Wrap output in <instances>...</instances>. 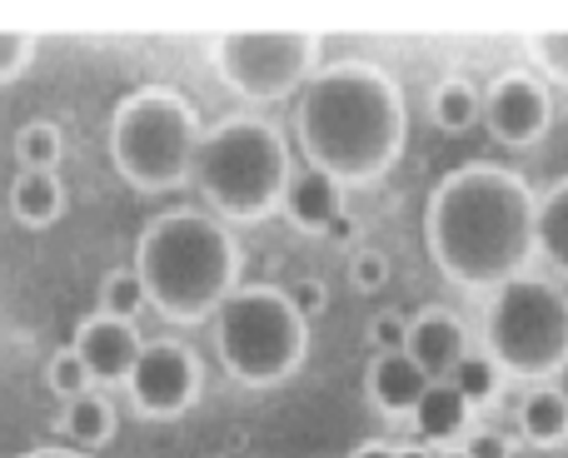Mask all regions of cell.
I'll use <instances>...</instances> for the list:
<instances>
[{
    "instance_id": "cell-1",
    "label": "cell",
    "mask_w": 568,
    "mask_h": 458,
    "mask_svg": "<svg viewBox=\"0 0 568 458\" xmlns=\"http://www.w3.org/2000/svg\"><path fill=\"white\" fill-rule=\"evenodd\" d=\"M539 195L504 165H459L434 185L424 244L444 279L464 289H499L529 269Z\"/></svg>"
},
{
    "instance_id": "cell-2",
    "label": "cell",
    "mask_w": 568,
    "mask_h": 458,
    "mask_svg": "<svg viewBox=\"0 0 568 458\" xmlns=\"http://www.w3.org/2000/svg\"><path fill=\"white\" fill-rule=\"evenodd\" d=\"M300 145L310 170H324L339 185L379 180L404 150V95L389 70L369 60H339L314 70L294 105Z\"/></svg>"
},
{
    "instance_id": "cell-3",
    "label": "cell",
    "mask_w": 568,
    "mask_h": 458,
    "mask_svg": "<svg viewBox=\"0 0 568 458\" xmlns=\"http://www.w3.org/2000/svg\"><path fill=\"white\" fill-rule=\"evenodd\" d=\"M135 274L145 299L170 319H200L235 294L240 244L220 220L195 210H170L150 220L135 244Z\"/></svg>"
},
{
    "instance_id": "cell-4",
    "label": "cell",
    "mask_w": 568,
    "mask_h": 458,
    "mask_svg": "<svg viewBox=\"0 0 568 458\" xmlns=\"http://www.w3.org/2000/svg\"><path fill=\"white\" fill-rule=\"evenodd\" d=\"M195 190L205 205L225 220H265L275 205H284L290 190V150H284L280 130L255 115L220 120L210 135H200L195 170H190Z\"/></svg>"
},
{
    "instance_id": "cell-5",
    "label": "cell",
    "mask_w": 568,
    "mask_h": 458,
    "mask_svg": "<svg viewBox=\"0 0 568 458\" xmlns=\"http://www.w3.org/2000/svg\"><path fill=\"white\" fill-rule=\"evenodd\" d=\"M200 150V125L185 95L145 85L125 95L110 120V160L135 190H175L190 180Z\"/></svg>"
},
{
    "instance_id": "cell-6",
    "label": "cell",
    "mask_w": 568,
    "mask_h": 458,
    "mask_svg": "<svg viewBox=\"0 0 568 458\" xmlns=\"http://www.w3.org/2000/svg\"><path fill=\"white\" fill-rule=\"evenodd\" d=\"M215 344L225 369L250 389H270V384L290 379L304 359L310 344V319L290 304L284 289L255 284V289H235L220 304Z\"/></svg>"
},
{
    "instance_id": "cell-7",
    "label": "cell",
    "mask_w": 568,
    "mask_h": 458,
    "mask_svg": "<svg viewBox=\"0 0 568 458\" xmlns=\"http://www.w3.org/2000/svg\"><path fill=\"white\" fill-rule=\"evenodd\" d=\"M484 344L504 374L554 379L568 364V294L539 274L499 284L484 314Z\"/></svg>"
},
{
    "instance_id": "cell-8",
    "label": "cell",
    "mask_w": 568,
    "mask_h": 458,
    "mask_svg": "<svg viewBox=\"0 0 568 458\" xmlns=\"http://www.w3.org/2000/svg\"><path fill=\"white\" fill-rule=\"evenodd\" d=\"M215 65L235 95L284 100L300 95L320 70V40L310 30H230L215 45Z\"/></svg>"
},
{
    "instance_id": "cell-9",
    "label": "cell",
    "mask_w": 568,
    "mask_h": 458,
    "mask_svg": "<svg viewBox=\"0 0 568 458\" xmlns=\"http://www.w3.org/2000/svg\"><path fill=\"white\" fill-rule=\"evenodd\" d=\"M484 125L509 150H529L534 140H544L554 125V100L544 90V80L529 75V70H504L484 90Z\"/></svg>"
},
{
    "instance_id": "cell-10",
    "label": "cell",
    "mask_w": 568,
    "mask_h": 458,
    "mask_svg": "<svg viewBox=\"0 0 568 458\" xmlns=\"http://www.w3.org/2000/svg\"><path fill=\"white\" fill-rule=\"evenodd\" d=\"M130 394L150 419H175L200 399V359L185 344H145L135 374H130Z\"/></svg>"
},
{
    "instance_id": "cell-11",
    "label": "cell",
    "mask_w": 568,
    "mask_h": 458,
    "mask_svg": "<svg viewBox=\"0 0 568 458\" xmlns=\"http://www.w3.org/2000/svg\"><path fill=\"white\" fill-rule=\"evenodd\" d=\"M70 349L85 359V369H90V379L95 384H115V379H130V374H135L145 344H140L135 324L110 319V314H95V319H85L75 329V344H70Z\"/></svg>"
},
{
    "instance_id": "cell-12",
    "label": "cell",
    "mask_w": 568,
    "mask_h": 458,
    "mask_svg": "<svg viewBox=\"0 0 568 458\" xmlns=\"http://www.w3.org/2000/svg\"><path fill=\"white\" fill-rule=\"evenodd\" d=\"M404 354L429 374V384H444L454 374V364L469 354V334L449 309H424L409 319V349Z\"/></svg>"
},
{
    "instance_id": "cell-13",
    "label": "cell",
    "mask_w": 568,
    "mask_h": 458,
    "mask_svg": "<svg viewBox=\"0 0 568 458\" xmlns=\"http://www.w3.org/2000/svg\"><path fill=\"white\" fill-rule=\"evenodd\" d=\"M284 215H290L300 230L324 234V230L334 225V220L344 215V190H339V180H329L324 170H304V175H294L290 190H284Z\"/></svg>"
},
{
    "instance_id": "cell-14",
    "label": "cell",
    "mask_w": 568,
    "mask_h": 458,
    "mask_svg": "<svg viewBox=\"0 0 568 458\" xmlns=\"http://www.w3.org/2000/svg\"><path fill=\"white\" fill-rule=\"evenodd\" d=\"M429 389V374L409 359V354H374L369 364V399L384 414H414V404Z\"/></svg>"
},
{
    "instance_id": "cell-15",
    "label": "cell",
    "mask_w": 568,
    "mask_h": 458,
    "mask_svg": "<svg viewBox=\"0 0 568 458\" xmlns=\"http://www.w3.org/2000/svg\"><path fill=\"white\" fill-rule=\"evenodd\" d=\"M519 429L534 449H559L568 439V394L554 389V384L529 389L519 404Z\"/></svg>"
},
{
    "instance_id": "cell-16",
    "label": "cell",
    "mask_w": 568,
    "mask_h": 458,
    "mask_svg": "<svg viewBox=\"0 0 568 458\" xmlns=\"http://www.w3.org/2000/svg\"><path fill=\"white\" fill-rule=\"evenodd\" d=\"M534 250L568 279V175H559L549 190H539V215H534Z\"/></svg>"
},
{
    "instance_id": "cell-17",
    "label": "cell",
    "mask_w": 568,
    "mask_h": 458,
    "mask_svg": "<svg viewBox=\"0 0 568 458\" xmlns=\"http://www.w3.org/2000/svg\"><path fill=\"white\" fill-rule=\"evenodd\" d=\"M60 210H65V190H60V180L45 175V170H20L16 185H10V215L30 230H45V225L60 220Z\"/></svg>"
},
{
    "instance_id": "cell-18",
    "label": "cell",
    "mask_w": 568,
    "mask_h": 458,
    "mask_svg": "<svg viewBox=\"0 0 568 458\" xmlns=\"http://www.w3.org/2000/svg\"><path fill=\"white\" fill-rule=\"evenodd\" d=\"M414 429H419L424 439H434V444L459 439V434L469 429V404H464V394L454 389L449 379L429 384V389H424V399L414 404Z\"/></svg>"
},
{
    "instance_id": "cell-19",
    "label": "cell",
    "mask_w": 568,
    "mask_h": 458,
    "mask_svg": "<svg viewBox=\"0 0 568 458\" xmlns=\"http://www.w3.org/2000/svg\"><path fill=\"white\" fill-rule=\"evenodd\" d=\"M429 110H434V125H439V130L464 135L474 120H484V95L464 75H449V80H439V85H434Z\"/></svg>"
},
{
    "instance_id": "cell-20",
    "label": "cell",
    "mask_w": 568,
    "mask_h": 458,
    "mask_svg": "<svg viewBox=\"0 0 568 458\" xmlns=\"http://www.w3.org/2000/svg\"><path fill=\"white\" fill-rule=\"evenodd\" d=\"M60 429L70 434V439L80 444V449H100V444L115 434V409H110L105 399H100L95 389L80 394V399L65 404V414H60Z\"/></svg>"
},
{
    "instance_id": "cell-21",
    "label": "cell",
    "mask_w": 568,
    "mask_h": 458,
    "mask_svg": "<svg viewBox=\"0 0 568 458\" xmlns=\"http://www.w3.org/2000/svg\"><path fill=\"white\" fill-rule=\"evenodd\" d=\"M499 364L489 359V354H479V349H469L459 364H454V374H449V384L464 394V404H489V399H499Z\"/></svg>"
},
{
    "instance_id": "cell-22",
    "label": "cell",
    "mask_w": 568,
    "mask_h": 458,
    "mask_svg": "<svg viewBox=\"0 0 568 458\" xmlns=\"http://www.w3.org/2000/svg\"><path fill=\"white\" fill-rule=\"evenodd\" d=\"M60 150H65V140H60V130L50 125V120H30V125H20V135H16L20 170H45V175H55Z\"/></svg>"
},
{
    "instance_id": "cell-23",
    "label": "cell",
    "mask_w": 568,
    "mask_h": 458,
    "mask_svg": "<svg viewBox=\"0 0 568 458\" xmlns=\"http://www.w3.org/2000/svg\"><path fill=\"white\" fill-rule=\"evenodd\" d=\"M145 284H140L135 269H115L105 274V284H100V314H110V319H135L140 309H145Z\"/></svg>"
},
{
    "instance_id": "cell-24",
    "label": "cell",
    "mask_w": 568,
    "mask_h": 458,
    "mask_svg": "<svg viewBox=\"0 0 568 458\" xmlns=\"http://www.w3.org/2000/svg\"><path fill=\"white\" fill-rule=\"evenodd\" d=\"M45 374H50V389H55L65 404L80 399V394H90V384H95V379H90V369H85V359H80L75 349H60L55 359H50Z\"/></svg>"
},
{
    "instance_id": "cell-25",
    "label": "cell",
    "mask_w": 568,
    "mask_h": 458,
    "mask_svg": "<svg viewBox=\"0 0 568 458\" xmlns=\"http://www.w3.org/2000/svg\"><path fill=\"white\" fill-rule=\"evenodd\" d=\"M529 55L539 60V70L549 80L568 85V30H534V35H529Z\"/></svg>"
},
{
    "instance_id": "cell-26",
    "label": "cell",
    "mask_w": 568,
    "mask_h": 458,
    "mask_svg": "<svg viewBox=\"0 0 568 458\" xmlns=\"http://www.w3.org/2000/svg\"><path fill=\"white\" fill-rule=\"evenodd\" d=\"M369 344H374L379 354H404V349H409V319H404L399 309L374 314V324H369Z\"/></svg>"
},
{
    "instance_id": "cell-27",
    "label": "cell",
    "mask_w": 568,
    "mask_h": 458,
    "mask_svg": "<svg viewBox=\"0 0 568 458\" xmlns=\"http://www.w3.org/2000/svg\"><path fill=\"white\" fill-rule=\"evenodd\" d=\"M349 279H354V289H364V294L384 289V284H389V259H384L379 250H354Z\"/></svg>"
},
{
    "instance_id": "cell-28",
    "label": "cell",
    "mask_w": 568,
    "mask_h": 458,
    "mask_svg": "<svg viewBox=\"0 0 568 458\" xmlns=\"http://www.w3.org/2000/svg\"><path fill=\"white\" fill-rule=\"evenodd\" d=\"M30 55H36V40L20 35V30H0V85L16 80L30 65Z\"/></svg>"
},
{
    "instance_id": "cell-29",
    "label": "cell",
    "mask_w": 568,
    "mask_h": 458,
    "mask_svg": "<svg viewBox=\"0 0 568 458\" xmlns=\"http://www.w3.org/2000/svg\"><path fill=\"white\" fill-rule=\"evenodd\" d=\"M284 294H290V304L304 314V319H314V314L329 304V289H324V279H294Z\"/></svg>"
},
{
    "instance_id": "cell-30",
    "label": "cell",
    "mask_w": 568,
    "mask_h": 458,
    "mask_svg": "<svg viewBox=\"0 0 568 458\" xmlns=\"http://www.w3.org/2000/svg\"><path fill=\"white\" fill-rule=\"evenodd\" d=\"M459 454H464V458H509L514 449H509V439H504V434L479 429V434H469V439H464Z\"/></svg>"
},
{
    "instance_id": "cell-31",
    "label": "cell",
    "mask_w": 568,
    "mask_h": 458,
    "mask_svg": "<svg viewBox=\"0 0 568 458\" xmlns=\"http://www.w3.org/2000/svg\"><path fill=\"white\" fill-rule=\"evenodd\" d=\"M354 458H399V449H389V444H364Z\"/></svg>"
},
{
    "instance_id": "cell-32",
    "label": "cell",
    "mask_w": 568,
    "mask_h": 458,
    "mask_svg": "<svg viewBox=\"0 0 568 458\" xmlns=\"http://www.w3.org/2000/svg\"><path fill=\"white\" fill-rule=\"evenodd\" d=\"M324 234H329V240H349V234H354V220H349V215H339Z\"/></svg>"
},
{
    "instance_id": "cell-33",
    "label": "cell",
    "mask_w": 568,
    "mask_h": 458,
    "mask_svg": "<svg viewBox=\"0 0 568 458\" xmlns=\"http://www.w3.org/2000/svg\"><path fill=\"white\" fill-rule=\"evenodd\" d=\"M20 458H85V454H75V449H30Z\"/></svg>"
},
{
    "instance_id": "cell-34",
    "label": "cell",
    "mask_w": 568,
    "mask_h": 458,
    "mask_svg": "<svg viewBox=\"0 0 568 458\" xmlns=\"http://www.w3.org/2000/svg\"><path fill=\"white\" fill-rule=\"evenodd\" d=\"M399 458H434L429 449H399Z\"/></svg>"
},
{
    "instance_id": "cell-35",
    "label": "cell",
    "mask_w": 568,
    "mask_h": 458,
    "mask_svg": "<svg viewBox=\"0 0 568 458\" xmlns=\"http://www.w3.org/2000/svg\"><path fill=\"white\" fill-rule=\"evenodd\" d=\"M444 458H464V454H444Z\"/></svg>"
}]
</instances>
